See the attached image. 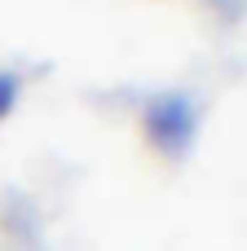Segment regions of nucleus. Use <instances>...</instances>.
Masks as SVG:
<instances>
[]
</instances>
